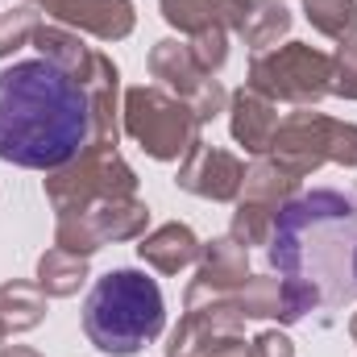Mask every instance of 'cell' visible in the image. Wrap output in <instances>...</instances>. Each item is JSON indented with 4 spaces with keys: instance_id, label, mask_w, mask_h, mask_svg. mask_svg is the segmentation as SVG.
Instances as JSON below:
<instances>
[{
    "instance_id": "1",
    "label": "cell",
    "mask_w": 357,
    "mask_h": 357,
    "mask_svg": "<svg viewBox=\"0 0 357 357\" xmlns=\"http://www.w3.org/2000/svg\"><path fill=\"white\" fill-rule=\"evenodd\" d=\"M91 137L88 88L50 59L0 71V162L25 171L67 167Z\"/></svg>"
},
{
    "instance_id": "2",
    "label": "cell",
    "mask_w": 357,
    "mask_h": 357,
    "mask_svg": "<svg viewBox=\"0 0 357 357\" xmlns=\"http://www.w3.org/2000/svg\"><path fill=\"white\" fill-rule=\"evenodd\" d=\"M270 266L312 307H345L357 299V204L333 187L287 199L266 241Z\"/></svg>"
},
{
    "instance_id": "3",
    "label": "cell",
    "mask_w": 357,
    "mask_h": 357,
    "mask_svg": "<svg viewBox=\"0 0 357 357\" xmlns=\"http://www.w3.org/2000/svg\"><path fill=\"white\" fill-rule=\"evenodd\" d=\"M162 328H167V299L146 270L121 266L96 278L84 303V333L100 354L133 357L150 341H158Z\"/></svg>"
},
{
    "instance_id": "4",
    "label": "cell",
    "mask_w": 357,
    "mask_h": 357,
    "mask_svg": "<svg viewBox=\"0 0 357 357\" xmlns=\"http://www.w3.org/2000/svg\"><path fill=\"white\" fill-rule=\"evenodd\" d=\"M121 129L154 158V162H183L187 150L199 142V116L187 100L167 88L142 84L121 96Z\"/></svg>"
},
{
    "instance_id": "5",
    "label": "cell",
    "mask_w": 357,
    "mask_h": 357,
    "mask_svg": "<svg viewBox=\"0 0 357 357\" xmlns=\"http://www.w3.org/2000/svg\"><path fill=\"white\" fill-rule=\"evenodd\" d=\"M270 158L282 162L299 178L316 175L324 162L357 171V125L324 116V112H312V108H299V112L278 121V133L270 142Z\"/></svg>"
},
{
    "instance_id": "6",
    "label": "cell",
    "mask_w": 357,
    "mask_h": 357,
    "mask_svg": "<svg viewBox=\"0 0 357 357\" xmlns=\"http://www.w3.org/2000/svg\"><path fill=\"white\" fill-rule=\"evenodd\" d=\"M245 88H254L266 100H282L295 108H316L324 96H333V54L307 46V42H287L254 54L245 71Z\"/></svg>"
},
{
    "instance_id": "7",
    "label": "cell",
    "mask_w": 357,
    "mask_h": 357,
    "mask_svg": "<svg viewBox=\"0 0 357 357\" xmlns=\"http://www.w3.org/2000/svg\"><path fill=\"white\" fill-rule=\"evenodd\" d=\"M42 191L54 208V216L88 212L104 199H129L137 195V171L116 150H79L67 167L46 171Z\"/></svg>"
},
{
    "instance_id": "8",
    "label": "cell",
    "mask_w": 357,
    "mask_h": 357,
    "mask_svg": "<svg viewBox=\"0 0 357 357\" xmlns=\"http://www.w3.org/2000/svg\"><path fill=\"white\" fill-rule=\"evenodd\" d=\"M167 357H250L245 316L233 295H195L183 299V320L171 333Z\"/></svg>"
},
{
    "instance_id": "9",
    "label": "cell",
    "mask_w": 357,
    "mask_h": 357,
    "mask_svg": "<svg viewBox=\"0 0 357 357\" xmlns=\"http://www.w3.org/2000/svg\"><path fill=\"white\" fill-rule=\"evenodd\" d=\"M146 225H150V208L137 195H129V199H104V204H96L88 212L59 216L54 220V245L67 250V254L91 258L104 245L142 241L146 237Z\"/></svg>"
},
{
    "instance_id": "10",
    "label": "cell",
    "mask_w": 357,
    "mask_h": 357,
    "mask_svg": "<svg viewBox=\"0 0 357 357\" xmlns=\"http://www.w3.org/2000/svg\"><path fill=\"white\" fill-rule=\"evenodd\" d=\"M175 183L183 191L212 199V204H237L241 187H245V162L220 146H208L204 137L187 150V158L178 162Z\"/></svg>"
},
{
    "instance_id": "11",
    "label": "cell",
    "mask_w": 357,
    "mask_h": 357,
    "mask_svg": "<svg viewBox=\"0 0 357 357\" xmlns=\"http://www.w3.org/2000/svg\"><path fill=\"white\" fill-rule=\"evenodd\" d=\"M38 13H46L54 25L91 33L100 42H121L137 25L133 0H29Z\"/></svg>"
},
{
    "instance_id": "12",
    "label": "cell",
    "mask_w": 357,
    "mask_h": 357,
    "mask_svg": "<svg viewBox=\"0 0 357 357\" xmlns=\"http://www.w3.org/2000/svg\"><path fill=\"white\" fill-rule=\"evenodd\" d=\"M245 278H250V250L237 245L233 237H212V241L199 245L195 278L187 282L183 299H195V295H237Z\"/></svg>"
},
{
    "instance_id": "13",
    "label": "cell",
    "mask_w": 357,
    "mask_h": 357,
    "mask_svg": "<svg viewBox=\"0 0 357 357\" xmlns=\"http://www.w3.org/2000/svg\"><path fill=\"white\" fill-rule=\"evenodd\" d=\"M233 303L245 320H278V324H299L307 312H316L303 291H295L287 278L274 274H250L233 295Z\"/></svg>"
},
{
    "instance_id": "14",
    "label": "cell",
    "mask_w": 357,
    "mask_h": 357,
    "mask_svg": "<svg viewBox=\"0 0 357 357\" xmlns=\"http://www.w3.org/2000/svg\"><path fill=\"white\" fill-rule=\"evenodd\" d=\"M229 133H233V142L245 154L266 158L270 142L278 133V108H274V100L258 96L254 88H237L229 96Z\"/></svg>"
},
{
    "instance_id": "15",
    "label": "cell",
    "mask_w": 357,
    "mask_h": 357,
    "mask_svg": "<svg viewBox=\"0 0 357 357\" xmlns=\"http://www.w3.org/2000/svg\"><path fill=\"white\" fill-rule=\"evenodd\" d=\"M150 75L171 91V96L187 100V104L208 88V84H212V75L195 63L191 46H187V42H178V38H162V42H154V46H150Z\"/></svg>"
},
{
    "instance_id": "16",
    "label": "cell",
    "mask_w": 357,
    "mask_h": 357,
    "mask_svg": "<svg viewBox=\"0 0 357 357\" xmlns=\"http://www.w3.org/2000/svg\"><path fill=\"white\" fill-rule=\"evenodd\" d=\"M158 8H162V21H167L171 29L195 38V33H204V29H212V25L237 33V29L245 25L250 0H158Z\"/></svg>"
},
{
    "instance_id": "17",
    "label": "cell",
    "mask_w": 357,
    "mask_h": 357,
    "mask_svg": "<svg viewBox=\"0 0 357 357\" xmlns=\"http://www.w3.org/2000/svg\"><path fill=\"white\" fill-rule=\"evenodd\" d=\"M199 237H195V229L191 225H183V220H171V225H158L154 233H146L142 241H137V258L146 262V266H154L158 274H178V270L195 266L199 262Z\"/></svg>"
},
{
    "instance_id": "18",
    "label": "cell",
    "mask_w": 357,
    "mask_h": 357,
    "mask_svg": "<svg viewBox=\"0 0 357 357\" xmlns=\"http://www.w3.org/2000/svg\"><path fill=\"white\" fill-rule=\"evenodd\" d=\"M33 50H38V59H50L54 67H63L67 75H75L84 88L96 79L100 59H104V54H96L91 46H84V38H79L75 29H67V25H46V21H42V29L33 33Z\"/></svg>"
},
{
    "instance_id": "19",
    "label": "cell",
    "mask_w": 357,
    "mask_h": 357,
    "mask_svg": "<svg viewBox=\"0 0 357 357\" xmlns=\"http://www.w3.org/2000/svg\"><path fill=\"white\" fill-rule=\"evenodd\" d=\"M46 291L38 287V282H21V278H13V282H0V328L4 333H29V328H38L42 320H46Z\"/></svg>"
},
{
    "instance_id": "20",
    "label": "cell",
    "mask_w": 357,
    "mask_h": 357,
    "mask_svg": "<svg viewBox=\"0 0 357 357\" xmlns=\"http://www.w3.org/2000/svg\"><path fill=\"white\" fill-rule=\"evenodd\" d=\"M299 183L303 178L291 175L282 162H274V158H254L250 167H245V187H241V195H250V199H262L270 208H282L287 199H295L299 195Z\"/></svg>"
},
{
    "instance_id": "21",
    "label": "cell",
    "mask_w": 357,
    "mask_h": 357,
    "mask_svg": "<svg viewBox=\"0 0 357 357\" xmlns=\"http://www.w3.org/2000/svg\"><path fill=\"white\" fill-rule=\"evenodd\" d=\"M84 282H88V258L67 254V250H59V245L38 258V287H42L50 299H71V295H79Z\"/></svg>"
},
{
    "instance_id": "22",
    "label": "cell",
    "mask_w": 357,
    "mask_h": 357,
    "mask_svg": "<svg viewBox=\"0 0 357 357\" xmlns=\"http://www.w3.org/2000/svg\"><path fill=\"white\" fill-rule=\"evenodd\" d=\"M245 38L250 50H270L278 46V38L291 33V8L282 0H250V13H245V25L237 29Z\"/></svg>"
},
{
    "instance_id": "23",
    "label": "cell",
    "mask_w": 357,
    "mask_h": 357,
    "mask_svg": "<svg viewBox=\"0 0 357 357\" xmlns=\"http://www.w3.org/2000/svg\"><path fill=\"white\" fill-rule=\"evenodd\" d=\"M303 17L316 33L333 42L357 38V0H303Z\"/></svg>"
},
{
    "instance_id": "24",
    "label": "cell",
    "mask_w": 357,
    "mask_h": 357,
    "mask_svg": "<svg viewBox=\"0 0 357 357\" xmlns=\"http://www.w3.org/2000/svg\"><path fill=\"white\" fill-rule=\"evenodd\" d=\"M274 216H278V208H270V204H262V199H250V195H237L229 237H233L237 245H245V250L266 245L270 229H274Z\"/></svg>"
},
{
    "instance_id": "25",
    "label": "cell",
    "mask_w": 357,
    "mask_h": 357,
    "mask_svg": "<svg viewBox=\"0 0 357 357\" xmlns=\"http://www.w3.org/2000/svg\"><path fill=\"white\" fill-rule=\"evenodd\" d=\"M42 29V13L33 4H21L13 13H0V59H13L21 46H33V33Z\"/></svg>"
},
{
    "instance_id": "26",
    "label": "cell",
    "mask_w": 357,
    "mask_h": 357,
    "mask_svg": "<svg viewBox=\"0 0 357 357\" xmlns=\"http://www.w3.org/2000/svg\"><path fill=\"white\" fill-rule=\"evenodd\" d=\"M191 54H195V63L208 71V75H216L225 63H229V29H220V25H212V29H204V33H195L191 42Z\"/></svg>"
},
{
    "instance_id": "27",
    "label": "cell",
    "mask_w": 357,
    "mask_h": 357,
    "mask_svg": "<svg viewBox=\"0 0 357 357\" xmlns=\"http://www.w3.org/2000/svg\"><path fill=\"white\" fill-rule=\"evenodd\" d=\"M333 96L357 100V38L341 42L337 54H333Z\"/></svg>"
},
{
    "instance_id": "28",
    "label": "cell",
    "mask_w": 357,
    "mask_h": 357,
    "mask_svg": "<svg viewBox=\"0 0 357 357\" xmlns=\"http://www.w3.org/2000/svg\"><path fill=\"white\" fill-rule=\"evenodd\" d=\"M250 357H295V341L278 328H266L250 341Z\"/></svg>"
},
{
    "instance_id": "29",
    "label": "cell",
    "mask_w": 357,
    "mask_h": 357,
    "mask_svg": "<svg viewBox=\"0 0 357 357\" xmlns=\"http://www.w3.org/2000/svg\"><path fill=\"white\" fill-rule=\"evenodd\" d=\"M0 357H42V354H33L25 345H8V349H0Z\"/></svg>"
},
{
    "instance_id": "30",
    "label": "cell",
    "mask_w": 357,
    "mask_h": 357,
    "mask_svg": "<svg viewBox=\"0 0 357 357\" xmlns=\"http://www.w3.org/2000/svg\"><path fill=\"white\" fill-rule=\"evenodd\" d=\"M349 337H354V345H357V312H354V320H349Z\"/></svg>"
},
{
    "instance_id": "31",
    "label": "cell",
    "mask_w": 357,
    "mask_h": 357,
    "mask_svg": "<svg viewBox=\"0 0 357 357\" xmlns=\"http://www.w3.org/2000/svg\"><path fill=\"white\" fill-rule=\"evenodd\" d=\"M4 337H8V333H4V328H0V345H4Z\"/></svg>"
}]
</instances>
